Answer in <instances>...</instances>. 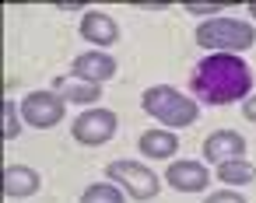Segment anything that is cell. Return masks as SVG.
Here are the masks:
<instances>
[{"mask_svg":"<svg viewBox=\"0 0 256 203\" xmlns=\"http://www.w3.org/2000/svg\"><path fill=\"white\" fill-rule=\"evenodd\" d=\"M116 70H120V63H116L109 53H81V56H74V63H70V74L81 77V81H92V84L109 81Z\"/></svg>","mask_w":256,"mask_h":203,"instance_id":"obj_10","label":"cell"},{"mask_svg":"<svg viewBox=\"0 0 256 203\" xmlns=\"http://www.w3.org/2000/svg\"><path fill=\"white\" fill-rule=\"evenodd\" d=\"M22 126H25L22 102H11V98H4V140H14V137H22Z\"/></svg>","mask_w":256,"mask_h":203,"instance_id":"obj_16","label":"cell"},{"mask_svg":"<svg viewBox=\"0 0 256 203\" xmlns=\"http://www.w3.org/2000/svg\"><path fill=\"white\" fill-rule=\"evenodd\" d=\"M186 11H190V14H196V18H204V21H210V18H221V14H224V7H221V4H186Z\"/></svg>","mask_w":256,"mask_h":203,"instance_id":"obj_17","label":"cell"},{"mask_svg":"<svg viewBox=\"0 0 256 203\" xmlns=\"http://www.w3.org/2000/svg\"><path fill=\"white\" fill-rule=\"evenodd\" d=\"M81 203H126V193L116 182H92L81 193Z\"/></svg>","mask_w":256,"mask_h":203,"instance_id":"obj_15","label":"cell"},{"mask_svg":"<svg viewBox=\"0 0 256 203\" xmlns=\"http://www.w3.org/2000/svg\"><path fill=\"white\" fill-rule=\"evenodd\" d=\"M39 186H42V179H39L36 168H28V165H8L4 168V193L8 196L22 200V196L39 193Z\"/></svg>","mask_w":256,"mask_h":203,"instance_id":"obj_13","label":"cell"},{"mask_svg":"<svg viewBox=\"0 0 256 203\" xmlns=\"http://www.w3.org/2000/svg\"><path fill=\"white\" fill-rule=\"evenodd\" d=\"M64 112H67V102L56 91H28L22 98V116L36 130H53L64 119Z\"/></svg>","mask_w":256,"mask_h":203,"instance_id":"obj_6","label":"cell"},{"mask_svg":"<svg viewBox=\"0 0 256 203\" xmlns=\"http://www.w3.org/2000/svg\"><path fill=\"white\" fill-rule=\"evenodd\" d=\"M50 91H56L64 102H74V105H92V102L102 98V84L81 81V77H74V74H70V77H56Z\"/></svg>","mask_w":256,"mask_h":203,"instance_id":"obj_11","label":"cell"},{"mask_svg":"<svg viewBox=\"0 0 256 203\" xmlns=\"http://www.w3.org/2000/svg\"><path fill=\"white\" fill-rule=\"evenodd\" d=\"M78 32H81L84 42H92V46H98V49H109V46L120 39V25H116L106 11H84Z\"/></svg>","mask_w":256,"mask_h":203,"instance_id":"obj_7","label":"cell"},{"mask_svg":"<svg viewBox=\"0 0 256 203\" xmlns=\"http://www.w3.org/2000/svg\"><path fill=\"white\" fill-rule=\"evenodd\" d=\"M218 179L224 182V189L249 186V182H256V165H252V161H246V158H232V161L218 165Z\"/></svg>","mask_w":256,"mask_h":203,"instance_id":"obj_14","label":"cell"},{"mask_svg":"<svg viewBox=\"0 0 256 203\" xmlns=\"http://www.w3.org/2000/svg\"><path fill=\"white\" fill-rule=\"evenodd\" d=\"M165 182L179 193H204L207 182H210V172L200 161H176V165L165 168Z\"/></svg>","mask_w":256,"mask_h":203,"instance_id":"obj_9","label":"cell"},{"mask_svg":"<svg viewBox=\"0 0 256 203\" xmlns=\"http://www.w3.org/2000/svg\"><path fill=\"white\" fill-rule=\"evenodd\" d=\"M204 203H246V196L235 193V189H221V193H210Z\"/></svg>","mask_w":256,"mask_h":203,"instance_id":"obj_18","label":"cell"},{"mask_svg":"<svg viewBox=\"0 0 256 203\" xmlns=\"http://www.w3.org/2000/svg\"><path fill=\"white\" fill-rule=\"evenodd\" d=\"M242 116H246L249 123H256V95H249V98L242 102Z\"/></svg>","mask_w":256,"mask_h":203,"instance_id":"obj_19","label":"cell"},{"mask_svg":"<svg viewBox=\"0 0 256 203\" xmlns=\"http://www.w3.org/2000/svg\"><path fill=\"white\" fill-rule=\"evenodd\" d=\"M252 88V70L242 56L235 53H210L193 67L190 91L204 105H232L246 102Z\"/></svg>","mask_w":256,"mask_h":203,"instance_id":"obj_1","label":"cell"},{"mask_svg":"<svg viewBox=\"0 0 256 203\" xmlns=\"http://www.w3.org/2000/svg\"><path fill=\"white\" fill-rule=\"evenodd\" d=\"M249 14H252V21H256V4H249Z\"/></svg>","mask_w":256,"mask_h":203,"instance_id":"obj_20","label":"cell"},{"mask_svg":"<svg viewBox=\"0 0 256 203\" xmlns=\"http://www.w3.org/2000/svg\"><path fill=\"white\" fill-rule=\"evenodd\" d=\"M140 105H144V112H151V116H154L165 130H172V133H176V130H186V126H193V123L200 119L196 102H193L190 95L168 88V84L148 88L144 98H140Z\"/></svg>","mask_w":256,"mask_h":203,"instance_id":"obj_3","label":"cell"},{"mask_svg":"<svg viewBox=\"0 0 256 203\" xmlns=\"http://www.w3.org/2000/svg\"><path fill=\"white\" fill-rule=\"evenodd\" d=\"M120 119L112 109H84L74 123H70V137L84 147H102L112 133H116Z\"/></svg>","mask_w":256,"mask_h":203,"instance_id":"obj_5","label":"cell"},{"mask_svg":"<svg viewBox=\"0 0 256 203\" xmlns=\"http://www.w3.org/2000/svg\"><path fill=\"white\" fill-rule=\"evenodd\" d=\"M204 158L210 165H224L232 158H246V137L235 130H214L204 140Z\"/></svg>","mask_w":256,"mask_h":203,"instance_id":"obj_8","label":"cell"},{"mask_svg":"<svg viewBox=\"0 0 256 203\" xmlns=\"http://www.w3.org/2000/svg\"><path fill=\"white\" fill-rule=\"evenodd\" d=\"M106 175H109V182H116L134 200H154L158 186H162L158 175L148 165H137V161H112V165H106Z\"/></svg>","mask_w":256,"mask_h":203,"instance_id":"obj_4","label":"cell"},{"mask_svg":"<svg viewBox=\"0 0 256 203\" xmlns=\"http://www.w3.org/2000/svg\"><path fill=\"white\" fill-rule=\"evenodd\" d=\"M137 147H140L144 158L165 161V158H172V154L179 151V137H176L172 130H144L140 140H137Z\"/></svg>","mask_w":256,"mask_h":203,"instance_id":"obj_12","label":"cell"},{"mask_svg":"<svg viewBox=\"0 0 256 203\" xmlns=\"http://www.w3.org/2000/svg\"><path fill=\"white\" fill-rule=\"evenodd\" d=\"M193 39L204 46V49H214V53H246L256 46V25L242 21V18H232V14H221V18H210L204 25H196Z\"/></svg>","mask_w":256,"mask_h":203,"instance_id":"obj_2","label":"cell"}]
</instances>
